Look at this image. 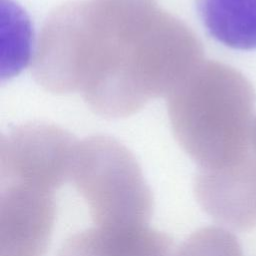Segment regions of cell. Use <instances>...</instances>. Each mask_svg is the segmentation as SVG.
<instances>
[{
	"label": "cell",
	"mask_w": 256,
	"mask_h": 256,
	"mask_svg": "<svg viewBox=\"0 0 256 256\" xmlns=\"http://www.w3.org/2000/svg\"><path fill=\"white\" fill-rule=\"evenodd\" d=\"M167 100L174 136L199 168L229 166L250 153L256 97L235 68L203 61Z\"/></svg>",
	"instance_id": "6da1fadb"
},
{
	"label": "cell",
	"mask_w": 256,
	"mask_h": 256,
	"mask_svg": "<svg viewBox=\"0 0 256 256\" xmlns=\"http://www.w3.org/2000/svg\"><path fill=\"white\" fill-rule=\"evenodd\" d=\"M96 18L94 61L82 96L107 118L141 109L138 76L162 11L156 0H90Z\"/></svg>",
	"instance_id": "7a4b0ae2"
},
{
	"label": "cell",
	"mask_w": 256,
	"mask_h": 256,
	"mask_svg": "<svg viewBox=\"0 0 256 256\" xmlns=\"http://www.w3.org/2000/svg\"><path fill=\"white\" fill-rule=\"evenodd\" d=\"M71 181L97 227L148 225L154 199L132 152L116 139L94 135L78 141Z\"/></svg>",
	"instance_id": "3957f363"
},
{
	"label": "cell",
	"mask_w": 256,
	"mask_h": 256,
	"mask_svg": "<svg viewBox=\"0 0 256 256\" xmlns=\"http://www.w3.org/2000/svg\"><path fill=\"white\" fill-rule=\"evenodd\" d=\"M78 141L47 123L10 129L0 140V184L21 183L55 192L71 180Z\"/></svg>",
	"instance_id": "277c9868"
},
{
	"label": "cell",
	"mask_w": 256,
	"mask_h": 256,
	"mask_svg": "<svg viewBox=\"0 0 256 256\" xmlns=\"http://www.w3.org/2000/svg\"><path fill=\"white\" fill-rule=\"evenodd\" d=\"M0 256H44L56 217L54 192L0 184Z\"/></svg>",
	"instance_id": "5b68a950"
},
{
	"label": "cell",
	"mask_w": 256,
	"mask_h": 256,
	"mask_svg": "<svg viewBox=\"0 0 256 256\" xmlns=\"http://www.w3.org/2000/svg\"><path fill=\"white\" fill-rule=\"evenodd\" d=\"M194 195L216 222L247 231L256 227V157L250 152L240 161L221 168H198Z\"/></svg>",
	"instance_id": "8992f818"
},
{
	"label": "cell",
	"mask_w": 256,
	"mask_h": 256,
	"mask_svg": "<svg viewBox=\"0 0 256 256\" xmlns=\"http://www.w3.org/2000/svg\"><path fill=\"white\" fill-rule=\"evenodd\" d=\"M208 33L237 50L256 49V0H196Z\"/></svg>",
	"instance_id": "52a82bcc"
},
{
	"label": "cell",
	"mask_w": 256,
	"mask_h": 256,
	"mask_svg": "<svg viewBox=\"0 0 256 256\" xmlns=\"http://www.w3.org/2000/svg\"><path fill=\"white\" fill-rule=\"evenodd\" d=\"M98 228L103 256H175L173 239L148 225L122 229Z\"/></svg>",
	"instance_id": "ba28073f"
},
{
	"label": "cell",
	"mask_w": 256,
	"mask_h": 256,
	"mask_svg": "<svg viewBox=\"0 0 256 256\" xmlns=\"http://www.w3.org/2000/svg\"><path fill=\"white\" fill-rule=\"evenodd\" d=\"M175 256H243L238 238L220 226H206L193 232L176 248Z\"/></svg>",
	"instance_id": "9c48e42d"
},
{
	"label": "cell",
	"mask_w": 256,
	"mask_h": 256,
	"mask_svg": "<svg viewBox=\"0 0 256 256\" xmlns=\"http://www.w3.org/2000/svg\"><path fill=\"white\" fill-rule=\"evenodd\" d=\"M56 256H103L98 227L71 235L62 244Z\"/></svg>",
	"instance_id": "30bf717a"
},
{
	"label": "cell",
	"mask_w": 256,
	"mask_h": 256,
	"mask_svg": "<svg viewBox=\"0 0 256 256\" xmlns=\"http://www.w3.org/2000/svg\"><path fill=\"white\" fill-rule=\"evenodd\" d=\"M250 148L252 149V153L256 157V117L254 118L250 133Z\"/></svg>",
	"instance_id": "8fae6325"
}]
</instances>
